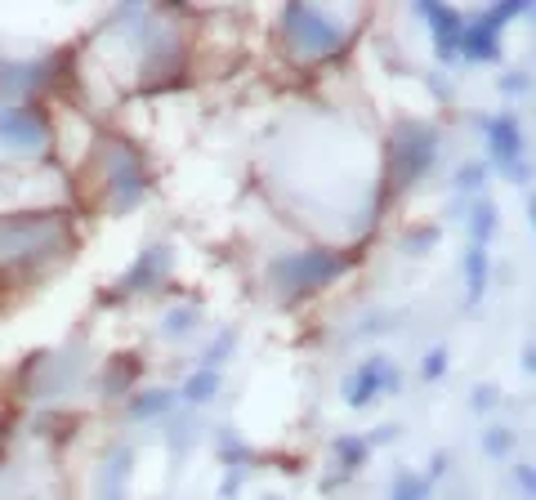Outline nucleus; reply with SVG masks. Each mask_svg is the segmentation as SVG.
Wrapping results in <instances>:
<instances>
[{
	"mask_svg": "<svg viewBox=\"0 0 536 500\" xmlns=\"http://www.w3.org/2000/svg\"><path fill=\"white\" fill-rule=\"evenodd\" d=\"M282 32H286V41H291L295 59H327V54H335L344 45L340 41V27H335L327 14L309 9V5H291V9H286Z\"/></svg>",
	"mask_w": 536,
	"mask_h": 500,
	"instance_id": "1",
	"label": "nucleus"
},
{
	"mask_svg": "<svg viewBox=\"0 0 536 500\" xmlns=\"http://www.w3.org/2000/svg\"><path fill=\"white\" fill-rule=\"evenodd\" d=\"M344 268V259L340 255H327V250H313V255H291V259H282V264L273 268L277 273V282L286 286V291H318V286H327L335 273Z\"/></svg>",
	"mask_w": 536,
	"mask_h": 500,
	"instance_id": "2",
	"label": "nucleus"
},
{
	"mask_svg": "<svg viewBox=\"0 0 536 500\" xmlns=\"http://www.w3.org/2000/svg\"><path fill=\"white\" fill-rule=\"evenodd\" d=\"M429 157H434V130H425V125H411V130H402V139H398V148H394V179H398V184L416 179L420 170L429 166Z\"/></svg>",
	"mask_w": 536,
	"mask_h": 500,
	"instance_id": "3",
	"label": "nucleus"
},
{
	"mask_svg": "<svg viewBox=\"0 0 536 500\" xmlns=\"http://www.w3.org/2000/svg\"><path fill=\"white\" fill-rule=\"evenodd\" d=\"M45 121L27 108H5L0 112V143H14V148H41L45 143Z\"/></svg>",
	"mask_w": 536,
	"mask_h": 500,
	"instance_id": "4",
	"label": "nucleus"
},
{
	"mask_svg": "<svg viewBox=\"0 0 536 500\" xmlns=\"http://www.w3.org/2000/svg\"><path fill=\"white\" fill-rule=\"evenodd\" d=\"M514 14H523V5H501L492 18H487V23L469 27V36H465L469 45H465V50L478 54V59H492V54H496V27H501L505 18H514Z\"/></svg>",
	"mask_w": 536,
	"mask_h": 500,
	"instance_id": "5",
	"label": "nucleus"
},
{
	"mask_svg": "<svg viewBox=\"0 0 536 500\" xmlns=\"http://www.w3.org/2000/svg\"><path fill=\"white\" fill-rule=\"evenodd\" d=\"M385 384H389V367H385V362H371V367H362L358 380L349 384V402H353V407H362V402H367L376 389H385Z\"/></svg>",
	"mask_w": 536,
	"mask_h": 500,
	"instance_id": "6",
	"label": "nucleus"
},
{
	"mask_svg": "<svg viewBox=\"0 0 536 500\" xmlns=\"http://www.w3.org/2000/svg\"><path fill=\"white\" fill-rule=\"evenodd\" d=\"M487 134H492V143H496V157L510 166L514 161V152H519V143H523V134H519V125H514L510 117H501V121H492L487 125Z\"/></svg>",
	"mask_w": 536,
	"mask_h": 500,
	"instance_id": "7",
	"label": "nucleus"
},
{
	"mask_svg": "<svg viewBox=\"0 0 536 500\" xmlns=\"http://www.w3.org/2000/svg\"><path fill=\"white\" fill-rule=\"evenodd\" d=\"M425 14L434 18V27H438V54H452L456 45H461V18L443 14L438 5H425Z\"/></svg>",
	"mask_w": 536,
	"mask_h": 500,
	"instance_id": "8",
	"label": "nucleus"
},
{
	"mask_svg": "<svg viewBox=\"0 0 536 500\" xmlns=\"http://www.w3.org/2000/svg\"><path fill=\"white\" fill-rule=\"evenodd\" d=\"M215 389H219V375L215 371H201V375L188 380V398H193V402H206Z\"/></svg>",
	"mask_w": 536,
	"mask_h": 500,
	"instance_id": "9",
	"label": "nucleus"
},
{
	"mask_svg": "<svg viewBox=\"0 0 536 500\" xmlns=\"http://www.w3.org/2000/svg\"><path fill=\"white\" fill-rule=\"evenodd\" d=\"M170 407V393H148V402H134V416H152V411Z\"/></svg>",
	"mask_w": 536,
	"mask_h": 500,
	"instance_id": "10",
	"label": "nucleus"
},
{
	"mask_svg": "<svg viewBox=\"0 0 536 500\" xmlns=\"http://www.w3.org/2000/svg\"><path fill=\"white\" fill-rule=\"evenodd\" d=\"M483 277H487V264H483V255L474 250V259H469V286H474V295L483 291Z\"/></svg>",
	"mask_w": 536,
	"mask_h": 500,
	"instance_id": "11",
	"label": "nucleus"
},
{
	"mask_svg": "<svg viewBox=\"0 0 536 500\" xmlns=\"http://www.w3.org/2000/svg\"><path fill=\"white\" fill-rule=\"evenodd\" d=\"M420 496H425V483H411V478H402L394 492V500H420Z\"/></svg>",
	"mask_w": 536,
	"mask_h": 500,
	"instance_id": "12",
	"label": "nucleus"
},
{
	"mask_svg": "<svg viewBox=\"0 0 536 500\" xmlns=\"http://www.w3.org/2000/svg\"><path fill=\"white\" fill-rule=\"evenodd\" d=\"M474 233H478V237H487V233H492V206H483V210H478V224H474Z\"/></svg>",
	"mask_w": 536,
	"mask_h": 500,
	"instance_id": "13",
	"label": "nucleus"
},
{
	"mask_svg": "<svg viewBox=\"0 0 536 500\" xmlns=\"http://www.w3.org/2000/svg\"><path fill=\"white\" fill-rule=\"evenodd\" d=\"M188 322H193V313H175V317H170V331L184 335V331H188Z\"/></svg>",
	"mask_w": 536,
	"mask_h": 500,
	"instance_id": "14",
	"label": "nucleus"
}]
</instances>
